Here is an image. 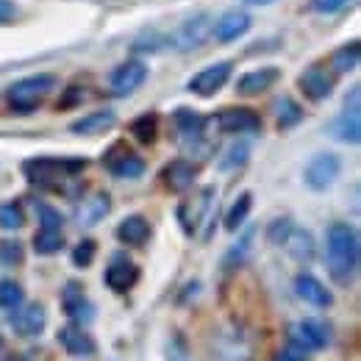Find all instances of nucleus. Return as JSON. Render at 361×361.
Returning <instances> with one entry per match:
<instances>
[{
  "instance_id": "obj_1",
  "label": "nucleus",
  "mask_w": 361,
  "mask_h": 361,
  "mask_svg": "<svg viewBox=\"0 0 361 361\" xmlns=\"http://www.w3.org/2000/svg\"><path fill=\"white\" fill-rule=\"evenodd\" d=\"M325 267L334 283L350 286L359 272V233L348 223H331L325 233Z\"/></svg>"
},
{
  "instance_id": "obj_2",
  "label": "nucleus",
  "mask_w": 361,
  "mask_h": 361,
  "mask_svg": "<svg viewBox=\"0 0 361 361\" xmlns=\"http://www.w3.org/2000/svg\"><path fill=\"white\" fill-rule=\"evenodd\" d=\"M87 167V159H50V156H39V159H28L23 164L25 178L42 189H64V183L75 176H81Z\"/></svg>"
},
{
  "instance_id": "obj_3",
  "label": "nucleus",
  "mask_w": 361,
  "mask_h": 361,
  "mask_svg": "<svg viewBox=\"0 0 361 361\" xmlns=\"http://www.w3.org/2000/svg\"><path fill=\"white\" fill-rule=\"evenodd\" d=\"M56 87V78L47 75V73H39V75H28V78H20L17 84L8 87V103L14 111L20 114H28L34 111L47 94Z\"/></svg>"
},
{
  "instance_id": "obj_4",
  "label": "nucleus",
  "mask_w": 361,
  "mask_h": 361,
  "mask_svg": "<svg viewBox=\"0 0 361 361\" xmlns=\"http://www.w3.org/2000/svg\"><path fill=\"white\" fill-rule=\"evenodd\" d=\"M214 197H217L214 186H203L200 192H195L192 197H186L178 206V223L189 236L197 233V228H200L203 220H209L212 206H214Z\"/></svg>"
},
{
  "instance_id": "obj_5",
  "label": "nucleus",
  "mask_w": 361,
  "mask_h": 361,
  "mask_svg": "<svg viewBox=\"0 0 361 361\" xmlns=\"http://www.w3.org/2000/svg\"><path fill=\"white\" fill-rule=\"evenodd\" d=\"M342 173V159L336 153H317L309 159L306 170H303V180L312 192H325L328 186H334V180Z\"/></svg>"
},
{
  "instance_id": "obj_6",
  "label": "nucleus",
  "mask_w": 361,
  "mask_h": 361,
  "mask_svg": "<svg viewBox=\"0 0 361 361\" xmlns=\"http://www.w3.org/2000/svg\"><path fill=\"white\" fill-rule=\"evenodd\" d=\"M103 164H106V170H109L111 176H117V178L134 180L145 176V159L136 156L126 142H114V145L106 150Z\"/></svg>"
},
{
  "instance_id": "obj_7",
  "label": "nucleus",
  "mask_w": 361,
  "mask_h": 361,
  "mask_svg": "<svg viewBox=\"0 0 361 361\" xmlns=\"http://www.w3.org/2000/svg\"><path fill=\"white\" fill-rule=\"evenodd\" d=\"M214 123L223 134H256V131H262V117L247 106H231V109L217 111Z\"/></svg>"
},
{
  "instance_id": "obj_8",
  "label": "nucleus",
  "mask_w": 361,
  "mask_h": 361,
  "mask_svg": "<svg viewBox=\"0 0 361 361\" xmlns=\"http://www.w3.org/2000/svg\"><path fill=\"white\" fill-rule=\"evenodd\" d=\"M231 73H233V64L231 61H217V64L200 70L197 75H192V81L186 84V90L192 92V94H197V97H214L228 84Z\"/></svg>"
},
{
  "instance_id": "obj_9",
  "label": "nucleus",
  "mask_w": 361,
  "mask_h": 361,
  "mask_svg": "<svg viewBox=\"0 0 361 361\" xmlns=\"http://www.w3.org/2000/svg\"><path fill=\"white\" fill-rule=\"evenodd\" d=\"M289 339H292V348H295V350L314 353V350H322V348L331 342V334H328V328H325L319 319H300V322L289 331Z\"/></svg>"
},
{
  "instance_id": "obj_10",
  "label": "nucleus",
  "mask_w": 361,
  "mask_h": 361,
  "mask_svg": "<svg viewBox=\"0 0 361 361\" xmlns=\"http://www.w3.org/2000/svg\"><path fill=\"white\" fill-rule=\"evenodd\" d=\"M145 81H147V64L139 61V59H128V61H123L120 67H114V73H111V78H109V87H111L114 94L126 97V94H131V92L139 90Z\"/></svg>"
},
{
  "instance_id": "obj_11",
  "label": "nucleus",
  "mask_w": 361,
  "mask_h": 361,
  "mask_svg": "<svg viewBox=\"0 0 361 361\" xmlns=\"http://www.w3.org/2000/svg\"><path fill=\"white\" fill-rule=\"evenodd\" d=\"M331 134L336 136L339 142H348V145H359L361 142V120H359V87H353L350 92V106L345 103V111L334 120L331 126Z\"/></svg>"
},
{
  "instance_id": "obj_12",
  "label": "nucleus",
  "mask_w": 361,
  "mask_h": 361,
  "mask_svg": "<svg viewBox=\"0 0 361 361\" xmlns=\"http://www.w3.org/2000/svg\"><path fill=\"white\" fill-rule=\"evenodd\" d=\"M103 278H106V286H109L111 292L126 295V292L134 289L136 281H139V267H136L128 256L117 253V256L111 259V264L106 267V275H103Z\"/></svg>"
},
{
  "instance_id": "obj_13",
  "label": "nucleus",
  "mask_w": 361,
  "mask_h": 361,
  "mask_svg": "<svg viewBox=\"0 0 361 361\" xmlns=\"http://www.w3.org/2000/svg\"><path fill=\"white\" fill-rule=\"evenodd\" d=\"M334 84H336V78L322 67V64H312L309 70H303L300 73V78H298V87L300 92L309 97V100H325V97H331V92H334Z\"/></svg>"
},
{
  "instance_id": "obj_14",
  "label": "nucleus",
  "mask_w": 361,
  "mask_h": 361,
  "mask_svg": "<svg viewBox=\"0 0 361 361\" xmlns=\"http://www.w3.org/2000/svg\"><path fill=\"white\" fill-rule=\"evenodd\" d=\"M56 342H59L70 356H75V359H90V356H94V350H97L94 339L84 331V325H78V322L59 328Z\"/></svg>"
},
{
  "instance_id": "obj_15",
  "label": "nucleus",
  "mask_w": 361,
  "mask_h": 361,
  "mask_svg": "<svg viewBox=\"0 0 361 361\" xmlns=\"http://www.w3.org/2000/svg\"><path fill=\"white\" fill-rule=\"evenodd\" d=\"M47 325V312L45 306L31 303V306H17L11 314V328L20 336H39Z\"/></svg>"
},
{
  "instance_id": "obj_16",
  "label": "nucleus",
  "mask_w": 361,
  "mask_h": 361,
  "mask_svg": "<svg viewBox=\"0 0 361 361\" xmlns=\"http://www.w3.org/2000/svg\"><path fill=\"white\" fill-rule=\"evenodd\" d=\"M295 292H298V298H303L306 303H312L317 309L334 306V292H331L319 278H314L312 272H300V275L295 278Z\"/></svg>"
},
{
  "instance_id": "obj_17",
  "label": "nucleus",
  "mask_w": 361,
  "mask_h": 361,
  "mask_svg": "<svg viewBox=\"0 0 361 361\" xmlns=\"http://www.w3.org/2000/svg\"><path fill=\"white\" fill-rule=\"evenodd\" d=\"M281 247H283L292 259H298V262H312L317 253L314 236H312L306 228H298L295 223L286 228V233H283V239H281Z\"/></svg>"
},
{
  "instance_id": "obj_18",
  "label": "nucleus",
  "mask_w": 361,
  "mask_h": 361,
  "mask_svg": "<svg viewBox=\"0 0 361 361\" xmlns=\"http://www.w3.org/2000/svg\"><path fill=\"white\" fill-rule=\"evenodd\" d=\"M278 78H281V70H278V67H259V70L245 73V75L236 81V92H239L242 97H256V94H264L270 87H275Z\"/></svg>"
},
{
  "instance_id": "obj_19",
  "label": "nucleus",
  "mask_w": 361,
  "mask_h": 361,
  "mask_svg": "<svg viewBox=\"0 0 361 361\" xmlns=\"http://www.w3.org/2000/svg\"><path fill=\"white\" fill-rule=\"evenodd\" d=\"M61 303H64V314L70 317L73 322H78V325H87L94 317V306L87 300L81 283H67L64 295H61Z\"/></svg>"
},
{
  "instance_id": "obj_20",
  "label": "nucleus",
  "mask_w": 361,
  "mask_h": 361,
  "mask_svg": "<svg viewBox=\"0 0 361 361\" xmlns=\"http://www.w3.org/2000/svg\"><path fill=\"white\" fill-rule=\"evenodd\" d=\"M212 34V20L209 14H197L192 20H186L176 34V47L178 50H195L206 42V37Z\"/></svg>"
},
{
  "instance_id": "obj_21",
  "label": "nucleus",
  "mask_w": 361,
  "mask_h": 361,
  "mask_svg": "<svg viewBox=\"0 0 361 361\" xmlns=\"http://www.w3.org/2000/svg\"><path fill=\"white\" fill-rule=\"evenodd\" d=\"M173 120H176L180 142H183L186 147L203 145V131H206V117H203V114H197V111H192V109H178V111L173 114Z\"/></svg>"
},
{
  "instance_id": "obj_22",
  "label": "nucleus",
  "mask_w": 361,
  "mask_h": 361,
  "mask_svg": "<svg viewBox=\"0 0 361 361\" xmlns=\"http://www.w3.org/2000/svg\"><path fill=\"white\" fill-rule=\"evenodd\" d=\"M250 14L247 11H226L220 20H217V25H214V37H217V42H236L239 37H245L247 31H250Z\"/></svg>"
},
{
  "instance_id": "obj_23",
  "label": "nucleus",
  "mask_w": 361,
  "mask_h": 361,
  "mask_svg": "<svg viewBox=\"0 0 361 361\" xmlns=\"http://www.w3.org/2000/svg\"><path fill=\"white\" fill-rule=\"evenodd\" d=\"M197 178V167L192 164V161H186V159H176V161H170L164 170H161V183L170 189V192H186V189H192V183Z\"/></svg>"
},
{
  "instance_id": "obj_24",
  "label": "nucleus",
  "mask_w": 361,
  "mask_h": 361,
  "mask_svg": "<svg viewBox=\"0 0 361 361\" xmlns=\"http://www.w3.org/2000/svg\"><path fill=\"white\" fill-rule=\"evenodd\" d=\"M109 212H111V197H109L106 192H94V195L81 200L75 217H78V223L84 228H92V226H97Z\"/></svg>"
},
{
  "instance_id": "obj_25",
  "label": "nucleus",
  "mask_w": 361,
  "mask_h": 361,
  "mask_svg": "<svg viewBox=\"0 0 361 361\" xmlns=\"http://www.w3.org/2000/svg\"><path fill=\"white\" fill-rule=\"evenodd\" d=\"M117 123V114L111 109H100V111H92L87 117H81L78 123L70 126L73 134H81V136H94V134H103L109 131L111 126Z\"/></svg>"
},
{
  "instance_id": "obj_26",
  "label": "nucleus",
  "mask_w": 361,
  "mask_h": 361,
  "mask_svg": "<svg viewBox=\"0 0 361 361\" xmlns=\"http://www.w3.org/2000/svg\"><path fill=\"white\" fill-rule=\"evenodd\" d=\"M117 239L131 245V247H142L150 239V223L142 214H131L117 226Z\"/></svg>"
},
{
  "instance_id": "obj_27",
  "label": "nucleus",
  "mask_w": 361,
  "mask_h": 361,
  "mask_svg": "<svg viewBox=\"0 0 361 361\" xmlns=\"http://www.w3.org/2000/svg\"><path fill=\"white\" fill-rule=\"evenodd\" d=\"M275 117H278V128L289 131L298 123H303V109L292 97H278L275 100Z\"/></svg>"
},
{
  "instance_id": "obj_28",
  "label": "nucleus",
  "mask_w": 361,
  "mask_h": 361,
  "mask_svg": "<svg viewBox=\"0 0 361 361\" xmlns=\"http://www.w3.org/2000/svg\"><path fill=\"white\" fill-rule=\"evenodd\" d=\"M64 247V233L61 228H39V233L34 236V250L39 256H53Z\"/></svg>"
},
{
  "instance_id": "obj_29",
  "label": "nucleus",
  "mask_w": 361,
  "mask_h": 361,
  "mask_svg": "<svg viewBox=\"0 0 361 361\" xmlns=\"http://www.w3.org/2000/svg\"><path fill=\"white\" fill-rule=\"evenodd\" d=\"M250 209H253V195L250 192H242L233 203H231V209H228L226 214V231H236V228L242 226L245 220H247V214H250Z\"/></svg>"
},
{
  "instance_id": "obj_30",
  "label": "nucleus",
  "mask_w": 361,
  "mask_h": 361,
  "mask_svg": "<svg viewBox=\"0 0 361 361\" xmlns=\"http://www.w3.org/2000/svg\"><path fill=\"white\" fill-rule=\"evenodd\" d=\"M359 56H361V45H359V39H353V42L342 45L331 56V64H334L336 73H350V70H356Z\"/></svg>"
},
{
  "instance_id": "obj_31",
  "label": "nucleus",
  "mask_w": 361,
  "mask_h": 361,
  "mask_svg": "<svg viewBox=\"0 0 361 361\" xmlns=\"http://www.w3.org/2000/svg\"><path fill=\"white\" fill-rule=\"evenodd\" d=\"M253 236H256V228H247V231L239 236V242L226 253V262H223L226 270H233V267L245 264V259H247V253H250V247H253Z\"/></svg>"
},
{
  "instance_id": "obj_32",
  "label": "nucleus",
  "mask_w": 361,
  "mask_h": 361,
  "mask_svg": "<svg viewBox=\"0 0 361 361\" xmlns=\"http://www.w3.org/2000/svg\"><path fill=\"white\" fill-rule=\"evenodd\" d=\"M131 134H134L136 142L142 145H153L156 136H159V117L156 114H142L131 123Z\"/></svg>"
},
{
  "instance_id": "obj_33",
  "label": "nucleus",
  "mask_w": 361,
  "mask_h": 361,
  "mask_svg": "<svg viewBox=\"0 0 361 361\" xmlns=\"http://www.w3.org/2000/svg\"><path fill=\"white\" fill-rule=\"evenodd\" d=\"M23 300H25V292L17 281H0V306L3 309L14 312L17 306H23Z\"/></svg>"
},
{
  "instance_id": "obj_34",
  "label": "nucleus",
  "mask_w": 361,
  "mask_h": 361,
  "mask_svg": "<svg viewBox=\"0 0 361 361\" xmlns=\"http://www.w3.org/2000/svg\"><path fill=\"white\" fill-rule=\"evenodd\" d=\"M23 259H25L23 242H17V239H3L0 242V264L3 267H20Z\"/></svg>"
},
{
  "instance_id": "obj_35",
  "label": "nucleus",
  "mask_w": 361,
  "mask_h": 361,
  "mask_svg": "<svg viewBox=\"0 0 361 361\" xmlns=\"http://www.w3.org/2000/svg\"><path fill=\"white\" fill-rule=\"evenodd\" d=\"M25 226V214L20 209V203H3L0 206V228L6 231H20Z\"/></svg>"
},
{
  "instance_id": "obj_36",
  "label": "nucleus",
  "mask_w": 361,
  "mask_h": 361,
  "mask_svg": "<svg viewBox=\"0 0 361 361\" xmlns=\"http://www.w3.org/2000/svg\"><path fill=\"white\" fill-rule=\"evenodd\" d=\"M250 159V145L247 142H236V145H231L226 153V159H223V170H236V167H242L245 161Z\"/></svg>"
},
{
  "instance_id": "obj_37",
  "label": "nucleus",
  "mask_w": 361,
  "mask_h": 361,
  "mask_svg": "<svg viewBox=\"0 0 361 361\" xmlns=\"http://www.w3.org/2000/svg\"><path fill=\"white\" fill-rule=\"evenodd\" d=\"M94 253H97V245L92 239H81L75 245V250H73V264L81 267V270H87V267H92V262H94Z\"/></svg>"
},
{
  "instance_id": "obj_38",
  "label": "nucleus",
  "mask_w": 361,
  "mask_h": 361,
  "mask_svg": "<svg viewBox=\"0 0 361 361\" xmlns=\"http://www.w3.org/2000/svg\"><path fill=\"white\" fill-rule=\"evenodd\" d=\"M37 214H39L42 228H61V223H64V217H61L53 206H45V203H39V206H37Z\"/></svg>"
},
{
  "instance_id": "obj_39",
  "label": "nucleus",
  "mask_w": 361,
  "mask_h": 361,
  "mask_svg": "<svg viewBox=\"0 0 361 361\" xmlns=\"http://www.w3.org/2000/svg\"><path fill=\"white\" fill-rule=\"evenodd\" d=\"M84 100V90L81 87H70V90L64 92V97H61V103H59V109L61 111H67V109H73V106H78Z\"/></svg>"
},
{
  "instance_id": "obj_40",
  "label": "nucleus",
  "mask_w": 361,
  "mask_h": 361,
  "mask_svg": "<svg viewBox=\"0 0 361 361\" xmlns=\"http://www.w3.org/2000/svg\"><path fill=\"white\" fill-rule=\"evenodd\" d=\"M350 0H314V8L322 14H334V11H342Z\"/></svg>"
},
{
  "instance_id": "obj_41",
  "label": "nucleus",
  "mask_w": 361,
  "mask_h": 361,
  "mask_svg": "<svg viewBox=\"0 0 361 361\" xmlns=\"http://www.w3.org/2000/svg\"><path fill=\"white\" fill-rule=\"evenodd\" d=\"M14 17H17V6L11 0H0V25L11 23Z\"/></svg>"
},
{
  "instance_id": "obj_42",
  "label": "nucleus",
  "mask_w": 361,
  "mask_h": 361,
  "mask_svg": "<svg viewBox=\"0 0 361 361\" xmlns=\"http://www.w3.org/2000/svg\"><path fill=\"white\" fill-rule=\"evenodd\" d=\"M275 361H306V359L300 356V350L289 348V350H281V353H278V359H275Z\"/></svg>"
},
{
  "instance_id": "obj_43",
  "label": "nucleus",
  "mask_w": 361,
  "mask_h": 361,
  "mask_svg": "<svg viewBox=\"0 0 361 361\" xmlns=\"http://www.w3.org/2000/svg\"><path fill=\"white\" fill-rule=\"evenodd\" d=\"M247 3H256V6H264V3H275V0H247Z\"/></svg>"
},
{
  "instance_id": "obj_44",
  "label": "nucleus",
  "mask_w": 361,
  "mask_h": 361,
  "mask_svg": "<svg viewBox=\"0 0 361 361\" xmlns=\"http://www.w3.org/2000/svg\"><path fill=\"white\" fill-rule=\"evenodd\" d=\"M0 348H3V334H0Z\"/></svg>"
}]
</instances>
